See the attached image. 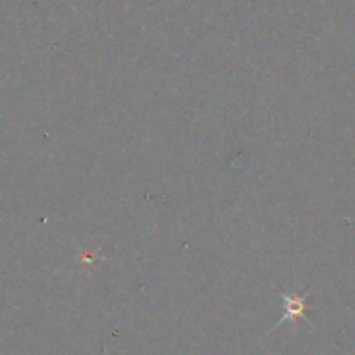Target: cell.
Masks as SVG:
<instances>
[{
	"instance_id": "6da1fadb",
	"label": "cell",
	"mask_w": 355,
	"mask_h": 355,
	"mask_svg": "<svg viewBox=\"0 0 355 355\" xmlns=\"http://www.w3.org/2000/svg\"><path fill=\"white\" fill-rule=\"evenodd\" d=\"M277 295H279L281 300H283L284 314L283 318L276 322L272 331H276L277 328H281V326L286 324V322H291L293 326H297V322L302 321V319H304L307 324H311V321L307 319V311H309L307 298L309 295H311V290L305 291V293H283V291H277Z\"/></svg>"
}]
</instances>
